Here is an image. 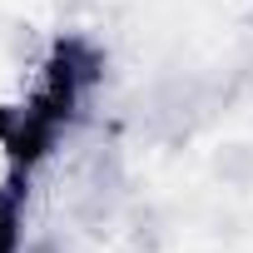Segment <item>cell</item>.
I'll return each instance as SVG.
<instances>
[{"instance_id": "obj_1", "label": "cell", "mask_w": 253, "mask_h": 253, "mask_svg": "<svg viewBox=\"0 0 253 253\" xmlns=\"http://www.w3.org/2000/svg\"><path fill=\"white\" fill-rule=\"evenodd\" d=\"M0 253H20V199L0 194Z\"/></svg>"}]
</instances>
